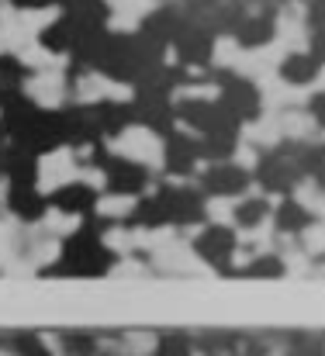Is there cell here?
<instances>
[{
	"label": "cell",
	"instance_id": "1",
	"mask_svg": "<svg viewBox=\"0 0 325 356\" xmlns=\"http://www.w3.org/2000/svg\"><path fill=\"white\" fill-rule=\"evenodd\" d=\"M14 3H17V7H42L45 0H14Z\"/></svg>",
	"mask_w": 325,
	"mask_h": 356
}]
</instances>
